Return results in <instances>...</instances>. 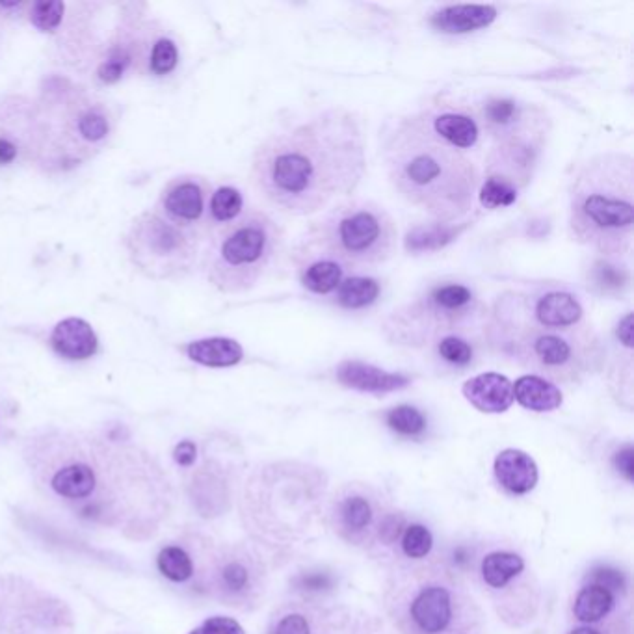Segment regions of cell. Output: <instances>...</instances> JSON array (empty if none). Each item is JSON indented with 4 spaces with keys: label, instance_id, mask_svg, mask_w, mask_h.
<instances>
[{
    "label": "cell",
    "instance_id": "1",
    "mask_svg": "<svg viewBox=\"0 0 634 634\" xmlns=\"http://www.w3.org/2000/svg\"><path fill=\"white\" fill-rule=\"evenodd\" d=\"M45 501L97 527L138 536L168 514L170 482L159 463L127 445L77 432H45L25 449Z\"/></svg>",
    "mask_w": 634,
    "mask_h": 634
},
{
    "label": "cell",
    "instance_id": "21",
    "mask_svg": "<svg viewBox=\"0 0 634 634\" xmlns=\"http://www.w3.org/2000/svg\"><path fill=\"white\" fill-rule=\"evenodd\" d=\"M527 571V564L523 556L506 549H495L482 558L480 562V579L488 586L491 594H502L497 599L501 603L506 594H514V582L519 581Z\"/></svg>",
    "mask_w": 634,
    "mask_h": 634
},
{
    "label": "cell",
    "instance_id": "6",
    "mask_svg": "<svg viewBox=\"0 0 634 634\" xmlns=\"http://www.w3.org/2000/svg\"><path fill=\"white\" fill-rule=\"evenodd\" d=\"M501 343L517 361L549 380L573 384L599 367L603 346L588 324L566 330H547L497 311Z\"/></svg>",
    "mask_w": 634,
    "mask_h": 634
},
{
    "label": "cell",
    "instance_id": "32",
    "mask_svg": "<svg viewBox=\"0 0 634 634\" xmlns=\"http://www.w3.org/2000/svg\"><path fill=\"white\" fill-rule=\"evenodd\" d=\"M434 350L443 363L456 369L469 367L475 359V346L469 341L467 333H450L437 339Z\"/></svg>",
    "mask_w": 634,
    "mask_h": 634
},
{
    "label": "cell",
    "instance_id": "40",
    "mask_svg": "<svg viewBox=\"0 0 634 634\" xmlns=\"http://www.w3.org/2000/svg\"><path fill=\"white\" fill-rule=\"evenodd\" d=\"M66 12V4L64 2H34L30 6V23L38 28L40 32H54L56 28L62 25Z\"/></svg>",
    "mask_w": 634,
    "mask_h": 634
},
{
    "label": "cell",
    "instance_id": "28",
    "mask_svg": "<svg viewBox=\"0 0 634 634\" xmlns=\"http://www.w3.org/2000/svg\"><path fill=\"white\" fill-rule=\"evenodd\" d=\"M463 227L450 224H423L417 225L408 231L406 235V250L410 253H424V251H436L445 248L454 238L462 233Z\"/></svg>",
    "mask_w": 634,
    "mask_h": 634
},
{
    "label": "cell",
    "instance_id": "13",
    "mask_svg": "<svg viewBox=\"0 0 634 634\" xmlns=\"http://www.w3.org/2000/svg\"><path fill=\"white\" fill-rule=\"evenodd\" d=\"M71 614L62 601L34 584L0 579V634H69Z\"/></svg>",
    "mask_w": 634,
    "mask_h": 634
},
{
    "label": "cell",
    "instance_id": "43",
    "mask_svg": "<svg viewBox=\"0 0 634 634\" xmlns=\"http://www.w3.org/2000/svg\"><path fill=\"white\" fill-rule=\"evenodd\" d=\"M614 467L620 471V475H623V478L627 480V482H633L634 476V450L633 445H625V447H621L616 454H614Z\"/></svg>",
    "mask_w": 634,
    "mask_h": 634
},
{
    "label": "cell",
    "instance_id": "41",
    "mask_svg": "<svg viewBox=\"0 0 634 634\" xmlns=\"http://www.w3.org/2000/svg\"><path fill=\"white\" fill-rule=\"evenodd\" d=\"M190 634H246L242 625L233 618L225 616H214L207 621H203L198 629H194Z\"/></svg>",
    "mask_w": 634,
    "mask_h": 634
},
{
    "label": "cell",
    "instance_id": "44",
    "mask_svg": "<svg viewBox=\"0 0 634 634\" xmlns=\"http://www.w3.org/2000/svg\"><path fill=\"white\" fill-rule=\"evenodd\" d=\"M298 582H300V588H304L307 592H324L331 588L333 579L328 573H307L304 577H300Z\"/></svg>",
    "mask_w": 634,
    "mask_h": 634
},
{
    "label": "cell",
    "instance_id": "35",
    "mask_svg": "<svg viewBox=\"0 0 634 634\" xmlns=\"http://www.w3.org/2000/svg\"><path fill=\"white\" fill-rule=\"evenodd\" d=\"M144 60H146L147 71L151 75L166 77L179 64V49L172 38L160 36L147 45V54Z\"/></svg>",
    "mask_w": 634,
    "mask_h": 634
},
{
    "label": "cell",
    "instance_id": "38",
    "mask_svg": "<svg viewBox=\"0 0 634 634\" xmlns=\"http://www.w3.org/2000/svg\"><path fill=\"white\" fill-rule=\"evenodd\" d=\"M516 186L510 185L508 181L488 175L484 179V183L478 186V199L482 203L484 209H502V207H510L512 203H516L517 199Z\"/></svg>",
    "mask_w": 634,
    "mask_h": 634
},
{
    "label": "cell",
    "instance_id": "4",
    "mask_svg": "<svg viewBox=\"0 0 634 634\" xmlns=\"http://www.w3.org/2000/svg\"><path fill=\"white\" fill-rule=\"evenodd\" d=\"M569 231L605 259L631 253L634 235V160L629 153H597L569 185Z\"/></svg>",
    "mask_w": 634,
    "mask_h": 634
},
{
    "label": "cell",
    "instance_id": "37",
    "mask_svg": "<svg viewBox=\"0 0 634 634\" xmlns=\"http://www.w3.org/2000/svg\"><path fill=\"white\" fill-rule=\"evenodd\" d=\"M134 62V43H116L110 47L105 60L97 69V77L105 84L118 82Z\"/></svg>",
    "mask_w": 634,
    "mask_h": 634
},
{
    "label": "cell",
    "instance_id": "33",
    "mask_svg": "<svg viewBox=\"0 0 634 634\" xmlns=\"http://www.w3.org/2000/svg\"><path fill=\"white\" fill-rule=\"evenodd\" d=\"M322 618L305 612L304 608L292 607L274 618L268 634H322Z\"/></svg>",
    "mask_w": 634,
    "mask_h": 634
},
{
    "label": "cell",
    "instance_id": "19",
    "mask_svg": "<svg viewBox=\"0 0 634 634\" xmlns=\"http://www.w3.org/2000/svg\"><path fill=\"white\" fill-rule=\"evenodd\" d=\"M337 380L350 389H356L361 393H376V395L398 391L411 384V378L406 374L387 372L356 359L343 361L337 367Z\"/></svg>",
    "mask_w": 634,
    "mask_h": 634
},
{
    "label": "cell",
    "instance_id": "22",
    "mask_svg": "<svg viewBox=\"0 0 634 634\" xmlns=\"http://www.w3.org/2000/svg\"><path fill=\"white\" fill-rule=\"evenodd\" d=\"M495 478L512 495H527L538 484V465L527 452L506 449L495 458Z\"/></svg>",
    "mask_w": 634,
    "mask_h": 634
},
{
    "label": "cell",
    "instance_id": "2",
    "mask_svg": "<svg viewBox=\"0 0 634 634\" xmlns=\"http://www.w3.org/2000/svg\"><path fill=\"white\" fill-rule=\"evenodd\" d=\"M367 170L363 123L346 108H326L255 149L251 181L263 198L292 216L326 209L350 196Z\"/></svg>",
    "mask_w": 634,
    "mask_h": 634
},
{
    "label": "cell",
    "instance_id": "14",
    "mask_svg": "<svg viewBox=\"0 0 634 634\" xmlns=\"http://www.w3.org/2000/svg\"><path fill=\"white\" fill-rule=\"evenodd\" d=\"M112 125L114 119L105 103L77 97L64 106L53 134L62 138V149L67 157H86L110 136Z\"/></svg>",
    "mask_w": 634,
    "mask_h": 634
},
{
    "label": "cell",
    "instance_id": "12",
    "mask_svg": "<svg viewBox=\"0 0 634 634\" xmlns=\"http://www.w3.org/2000/svg\"><path fill=\"white\" fill-rule=\"evenodd\" d=\"M330 521L344 542L393 545L402 536V517L389 512L382 499L359 484L344 486L331 502Z\"/></svg>",
    "mask_w": 634,
    "mask_h": 634
},
{
    "label": "cell",
    "instance_id": "42",
    "mask_svg": "<svg viewBox=\"0 0 634 634\" xmlns=\"http://www.w3.org/2000/svg\"><path fill=\"white\" fill-rule=\"evenodd\" d=\"M610 620L601 621L595 625H575L568 634H629L627 627L621 625L620 620Z\"/></svg>",
    "mask_w": 634,
    "mask_h": 634
},
{
    "label": "cell",
    "instance_id": "9",
    "mask_svg": "<svg viewBox=\"0 0 634 634\" xmlns=\"http://www.w3.org/2000/svg\"><path fill=\"white\" fill-rule=\"evenodd\" d=\"M478 304L475 294L462 283L437 285L424 298L408 305L387 322L389 335L400 344H434L450 333L475 328Z\"/></svg>",
    "mask_w": 634,
    "mask_h": 634
},
{
    "label": "cell",
    "instance_id": "16",
    "mask_svg": "<svg viewBox=\"0 0 634 634\" xmlns=\"http://www.w3.org/2000/svg\"><path fill=\"white\" fill-rule=\"evenodd\" d=\"M211 196L212 186L205 177L179 175L164 186L157 214L181 229L201 233V229H207Z\"/></svg>",
    "mask_w": 634,
    "mask_h": 634
},
{
    "label": "cell",
    "instance_id": "34",
    "mask_svg": "<svg viewBox=\"0 0 634 634\" xmlns=\"http://www.w3.org/2000/svg\"><path fill=\"white\" fill-rule=\"evenodd\" d=\"M590 285L601 294H618L629 285V272L614 259L603 257L590 270Z\"/></svg>",
    "mask_w": 634,
    "mask_h": 634
},
{
    "label": "cell",
    "instance_id": "17",
    "mask_svg": "<svg viewBox=\"0 0 634 634\" xmlns=\"http://www.w3.org/2000/svg\"><path fill=\"white\" fill-rule=\"evenodd\" d=\"M294 261L298 266V276L305 291L313 292L317 296H328L339 289V285L346 278V268L339 259L318 246L311 237H305Z\"/></svg>",
    "mask_w": 634,
    "mask_h": 634
},
{
    "label": "cell",
    "instance_id": "29",
    "mask_svg": "<svg viewBox=\"0 0 634 634\" xmlns=\"http://www.w3.org/2000/svg\"><path fill=\"white\" fill-rule=\"evenodd\" d=\"M380 283L376 279L365 278V276H352L344 278L335 294V304L348 311L365 309L374 304L380 296Z\"/></svg>",
    "mask_w": 634,
    "mask_h": 634
},
{
    "label": "cell",
    "instance_id": "23",
    "mask_svg": "<svg viewBox=\"0 0 634 634\" xmlns=\"http://www.w3.org/2000/svg\"><path fill=\"white\" fill-rule=\"evenodd\" d=\"M51 346L54 352L64 359L82 361L95 356L99 341L86 320L71 317L56 324L51 333Z\"/></svg>",
    "mask_w": 634,
    "mask_h": 634
},
{
    "label": "cell",
    "instance_id": "45",
    "mask_svg": "<svg viewBox=\"0 0 634 634\" xmlns=\"http://www.w3.org/2000/svg\"><path fill=\"white\" fill-rule=\"evenodd\" d=\"M198 458V447L192 441H181L173 450V460L181 467H192Z\"/></svg>",
    "mask_w": 634,
    "mask_h": 634
},
{
    "label": "cell",
    "instance_id": "11",
    "mask_svg": "<svg viewBox=\"0 0 634 634\" xmlns=\"http://www.w3.org/2000/svg\"><path fill=\"white\" fill-rule=\"evenodd\" d=\"M192 560L194 588L224 605L250 608L265 592V564L244 545L207 547Z\"/></svg>",
    "mask_w": 634,
    "mask_h": 634
},
{
    "label": "cell",
    "instance_id": "26",
    "mask_svg": "<svg viewBox=\"0 0 634 634\" xmlns=\"http://www.w3.org/2000/svg\"><path fill=\"white\" fill-rule=\"evenodd\" d=\"M514 402L527 410L545 413L558 410L564 402V397L556 384H551L549 380L540 376L527 374L521 376L514 384Z\"/></svg>",
    "mask_w": 634,
    "mask_h": 634
},
{
    "label": "cell",
    "instance_id": "18",
    "mask_svg": "<svg viewBox=\"0 0 634 634\" xmlns=\"http://www.w3.org/2000/svg\"><path fill=\"white\" fill-rule=\"evenodd\" d=\"M497 19V8L491 4H452L430 15L428 23L439 34L463 36L488 28Z\"/></svg>",
    "mask_w": 634,
    "mask_h": 634
},
{
    "label": "cell",
    "instance_id": "31",
    "mask_svg": "<svg viewBox=\"0 0 634 634\" xmlns=\"http://www.w3.org/2000/svg\"><path fill=\"white\" fill-rule=\"evenodd\" d=\"M157 568L162 577L175 584H185L194 579V560L185 547L168 545L157 556Z\"/></svg>",
    "mask_w": 634,
    "mask_h": 634
},
{
    "label": "cell",
    "instance_id": "3",
    "mask_svg": "<svg viewBox=\"0 0 634 634\" xmlns=\"http://www.w3.org/2000/svg\"><path fill=\"white\" fill-rule=\"evenodd\" d=\"M384 160L393 186L439 224H450L475 205L480 170L465 151L441 140L421 114L398 121L385 136Z\"/></svg>",
    "mask_w": 634,
    "mask_h": 634
},
{
    "label": "cell",
    "instance_id": "15",
    "mask_svg": "<svg viewBox=\"0 0 634 634\" xmlns=\"http://www.w3.org/2000/svg\"><path fill=\"white\" fill-rule=\"evenodd\" d=\"M499 311L547 330H566L584 324L579 298L564 289H545L529 298L499 300Z\"/></svg>",
    "mask_w": 634,
    "mask_h": 634
},
{
    "label": "cell",
    "instance_id": "27",
    "mask_svg": "<svg viewBox=\"0 0 634 634\" xmlns=\"http://www.w3.org/2000/svg\"><path fill=\"white\" fill-rule=\"evenodd\" d=\"M186 356L194 363L212 369H225L233 367L242 361L244 350L235 339L227 337H211V339H199L186 346Z\"/></svg>",
    "mask_w": 634,
    "mask_h": 634
},
{
    "label": "cell",
    "instance_id": "10",
    "mask_svg": "<svg viewBox=\"0 0 634 634\" xmlns=\"http://www.w3.org/2000/svg\"><path fill=\"white\" fill-rule=\"evenodd\" d=\"M125 248L147 278H183L198 261L199 233L181 229L157 212H144L131 225Z\"/></svg>",
    "mask_w": 634,
    "mask_h": 634
},
{
    "label": "cell",
    "instance_id": "39",
    "mask_svg": "<svg viewBox=\"0 0 634 634\" xmlns=\"http://www.w3.org/2000/svg\"><path fill=\"white\" fill-rule=\"evenodd\" d=\"M400 545H402L404 555L408 556L410 560H423L430 555V551L434 547V538H432V532L424 525L411 523L402 532Z\"/></svg>",
    "mask_w": 634,
    "mask_h": 634
},
{
    "label": "cell",
    "instance_id": "30",
    "mask_svg": "<svg viewBox=\"0 0 634 634\" xmlns=\"http://www.w3.org/2000/svg\"><path fill=\"white\" fill-rule=\"evenodd\" d=\"M244 212V198L235 186H220L212 192L207 214V229H218L233 224Z\"/></svg>",
    "mask_w": 634,
    "mask_h": 634
},
{
    "label": "cell",
    "instance_id": "36",
    "mask_svg": "<svg viewBox=\"0 0 634 634\" xmlns=\"http://www.w3.org/2000/svg\"><path fill=\"white\" fill-rule=\"evenodd\" d=\"M385 423L393 432H397L398 436L404 437L423 436L426 432V426H428L423 411L417 410L415 406H408V404H402V406L387 411Z\"/></svg>",
    "mask_w": 634,
    "mask_h": 634
},
{
    "label": "cell",
    "instance_id": "25",
    "mask_svg": "<svg viewBox=\"0 0 634 634\" xmlns=\"http://www.w3.org/2000/svg\"><path fill=\"white\" fill-rule=\"evenodd\" d=\"M618 592L608 590L607 586L588 582L575 595L571 614L579 625H595L610 620L618 608Z\"/></svg>",
    "mask_w": 634,
    "mask_h": 634
},
{
    "label": "cell",
    "instance_id": "24",
    "mask_svg": "<svg viewBox=\"0 0 634 634\" xmlns=\"http://www.w3.org/2000/svg\"><path fill=\"white\" fill-rule=\"evenodd\" d=\"M424 116L441 140H445L447 144L460 149V151H467V149L475 147L478 138H480L478 123L473 116H469L465 112L443 108V110H434V112H424Z\"/></svg>",
    "mask_w": 634,
    "mask_h": 634
},
{
    "label": "cell",
    "instance_id": "5",
    "mask_svg": "<svg viewBox=\"0 0 634 634\" xmlns=\"http://www.w3.org/2000/svg\"><path fill=\"white\" fill-rule=\"evenodd\" d=\"M385 607L400 634H482L475 601L447 569H400L387 586Z\"/></svg>",
    "mask_w": 634,
    "mask_h": 634
},
{
    "label": "cell",
    "instance_id": "7",
    "mask_svg": "<svg viewBox=\"0 0 634 634\" xmlns=\"http://www.w3.org/2000/svg\"><path fill=\"white\" fill-rule=\"evenodd\" d=\"M283 238V229L266 212H242L233 224L212 231L207 278L227 294L250 291L278 261Z\"/></svg>",
    "mask_w": 634,
    "mask_h": 634
},
{
    "label": "cell",
    "instance_id": "20",
    "mask_svg": "<svg viewBox=\"0 0 634 634\" xmlns=\"http://www.w3.org/2000/svg\"><path fill=\"white\" fill-rule=\"evenodd\" d=\"M462 393L482 413H504L514 404V384L497 372H484L467 380Z\"/></svg>",
    "mask_w": 634,
    "mask_h": 634
},
{
    "label": "cell",
    "instance_id": "8",
    "mask_svg": "<svg viewBox=\"0 0 634 634\" xmlns=\"http://www.w3.org/2000/svg\"><path fill=\"white\" fill-rule=\"evenodd\" d=\"M307 237L348 268H359L389 261L397 250L398 229L378 203L352 199L335 205L311 225Z\"/></svg>",
    "mask_w": 634,
    "mask_h": 634
}]
</instances>
